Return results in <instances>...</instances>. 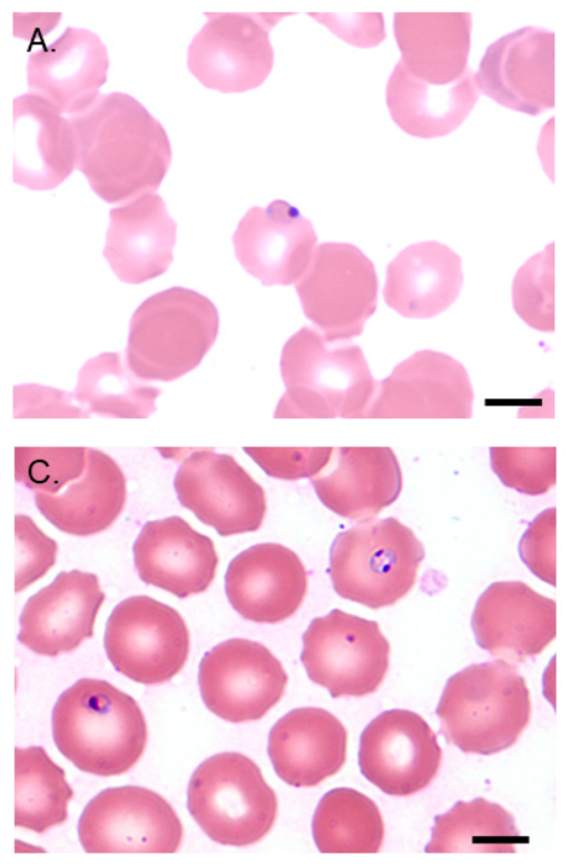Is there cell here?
<instances>
[{
    "label": "cell",
    "instance_id": "cell-1",
    "mask_svg": "<svg viewBox=\"0 0 570 865\" xmlns=\"http://www.w3.org/2000/svg\"><path fill=\"white\" fill-rule=\"evenodd\" d=\"M76 134L77 168L109 204L156 193L171 161L169 137L137 99L124 92L100 95L69 118Z\"/></svg>",
    "mask_w": 570,
    "mask_h": 865
},
{
    "label": "cell",
    "instance_id": "cell-2",
    "mask_svg": "<svg viewBox=\"0 0 570 865\" xmlns=\"http://www.w3.org/2000/svg\"><path fill=\"white\" fill-rule=\"evenodd\" d=\"M58 750L97 776L129 770L141 757L147 725L136 700L110 682L82 678L57 699L51 715Z\"/></svg>",
    "mask_w": 570,
    "mask_h": 865
},
{
    "label": "cell",
    "instance_id": "cell-3",
    "mask_svg": "<svg viewBox=\"0 0 570 865\" xmlns=\"http://www.w3.org/2000/svg\"><path fill=\"white\" fill-rule=\"evenodd\" d=\"M335 343L311 326L287 340L279 362L286 391L276 419L366 417L377 381L360 346Z\"/></svg>",
    "mask_w": 570,
    "mask_h": 865
},
{
    "label": "cell",
    "instance_id": "cell-4",
    "mask_svg": "<svg viewBox=\"0 0 570 865\" xmlns=\"http://www.w3.org/2000/svg\"><path fill=\"white\" fill-rule=\"evenodd\" d=\"M531 709L525 679L511 662L497 659L451 676L435 714L449 744L466 754L492 755L519 739Z\"/></svg>",
    "mask_w": 570,
    "mask_h": 865
},
{
    "label": "cell",
    "instance_id": "cell-5",
    "mask_svg": "<svg viewBox=\"0 0 570 865\" xmlns=\"http://www.w3.org/2000/svg\"><path fill=\"white\" fill-rule=\"evenodd\" d=\"M219 314L205 295L174 286L134 312L126 363L142 381H173L194 370L216 341Z\"/></svg>",
    "mask_w": 570,
    "mask_h": 865
},
{
    "label": "cell",
    "instance_id": "cell-6",
    "mask_svg": "<svg viewBox=\"0 0 570 865\" xmlns=\"http://www.w3.org/2000/svg\"><path fill=\"white\" fill-rule=\"evenodd\" d=\"M423 558V545L399 520L366 519L335 537L327 573L340 597L379 609L412 589Z\"/></svg>",
    "mask_w": 570,
    "mask_h": 865
},
{
    "label": "cell",
    "instance_id": "cell-7",
    "mask_svg": "<svg viewBox=\"0 0 570 865\" xmlns=\"http://www.w3.org/2000/svg\"><path fill=\"white\" fill-rule=\"evenodd\" d=\"M187 808L210 839L240 847L257 843L272 829L277 797L249 757L225 751L194 770Z\"/></svg>",
    "mask_w": 570,
    "mask_h": 865
},
{
    "label": "cell",
    "instance_id": "cell-8",
    "mask_svg": "<svg viewBox=\"0 0 570 865\" xmlns=\"http://www.w3.org/2000/svg\"><path fill=\"white\" fill-rule=\"evenodd\" d=\"M377 275L355 245L327 242L316 246L295 289L305 316L328 342L363 333L377 305Z\"/></svg>",
    "mask_w": 570,
    "mask_h": 865
},
{
    "label": "cell",
    "instance_id": "cell-9",
    "mask_svg": "<svg viewBox=\"0 0 570 865\" xmlns=\"http://www.w3.org/2000/svg\"><path fill=\"white\" fill-rule=\"evenodd\" d=\"M302 640L307 677L333 698L372 694L387 672L390 643L375 620L335 608L314 618Z\"/></svg>",
    "mask_w": 570,
    "mask_h": 865
},
{
    "label": "cell",
    "instance_id": "cell-10",
    "mask_svg": "<svg viewBox=\"0 0 570 865\" xmlns=\"http://www.w3.org/2000/svg\"><path fill=\"white\" fill-rule=\"evenodd\" d=\"M104 646L112 667L135 682L157 685L180 671L189 653L187 626L173 607L132 596L110 612Z\"/></svg>",
    "mask_w": 570,
    "mask_h": 865
},
{
    "label": "cell",
    "instance_id": "cell-11",
    "mask_svg": "<svg viewBox=\"0 0 570 865\" xmlns=\"http://www.w3.org/2000/svg\"><path fill=\"white\" fill-rule=\"evenodd\" d=\"M187 49V68L204 87L239 94L259 87L274 63L269 30L291 13L206 12Z\"/></svg>",
    "mask_w": 570,
    "mask_h": 865
},
{
    "label": "cell",
    "instance_id": "cell-12",
    "mask_svg": "<svg viewBox=\"0 0 570 865\" xmlns=\"http://www.w3.org/2000/svg\"><path fill=\"white\" fill-rule=\"evenodd\" d=\"M183 834L171 805L140 786L101 790L78 820V837L86 853H175Z\"/></svg>",
    "mask_w": 570,
    "mask_h": 865
},
{
    "label": "cell",
    "instance_id": "cell-13",
    "mask_svg": "<svg viewBox=\"0 0 570 865\" xmlns=\"http://www.w3.org/2000/svg\"><path fill=\"white\" fill-rule=\"evenodd\" d=\"M287 675L264 645L227 639L203 656L198 668L202 699L212 712L230 723L261 719L282 698Z\"/></svg>",
    "mask_w": 570,
    "mask_h": 865
},
{
    "label": "cell",
    "instance_id": "cell-14",
    "mask_svg": "<svg viewBox=\"0 0 570 865\" xmlns=\"http://www.w3.org/2000/svg\"><path fill=\"white\" fill-rule=\"evenodd\" d=\"M174 488L180 504L220 537L253 532L263 523L264 489L229 454L191 451L176 472Z\"/></svg>",
    "mask_w": 570,
    "mask_h": 865
},
{
    "label": "cell",
    "instance_id": "cell-15",
    "mask_svg": "<svg viewBox=\"0 0 570 865\" xmlns=\"http://www.w3.org/2000/svg\"><path fill=\"white\" fill-rule=\"evenodd\" d=\"M441 758L435 734L419 714L407 709L381 712L360 737L362 775L391 796H410L425 788Z\"/></svg>",
    "mask_w": 570,
    "mask_h": 865
},
{
    "label": "cell",
    "instance_id": "cell-16",
    "mask_svg": "<svg viewBox=\"0 0 570 865\" xmlns=\"http://www.w3.org/2000/svg\"><path fill=\"white\" fill-rule=\"evenodd\" d=\"M473 396L462 363L445 353L421 350L377 382L366 417L469 419Z\"/></svg>",
    "mask_w": 570,
    "mask_h": 865
},
{
    "label": "cell",
    "instance_id": "cell-17",
    "mask_svg": "<svg viewBox=\"0 0 570 865\" xmlns=\"http://www.w3.org/2000/svg\"><path fill=\"white\" fill-rule=\"evenodd\" d=\"M476 645L491 656L523 662L557 635V604L522 581H495L479 596L471 617Z\"/></svg>",
    "mask_w": 570,
    "mask_h": 865
},
{
    "label": "cell",
    "instance_id": "cell-18",
    "mask_svg": "<svg viewBox=\"0 0 570 865\" xmlns=\"http://www.w3.org/2000/svg\"><path fill=\"white\" fill-rule=\"evenodd\" d=\"M485 96L531 116L554 107V33L527 27L490 45L474 73Z\"/></svg>",
    "mask_w": 570,
    "mask_h": 865
},
{
    "label": "cell",
    "instance_id": "cell-19",
    "mask_svg": "<svg viewBox=\"0 0 570 865\" xmlns=\"http://www.w3.org/2000/svg\"><path fill=\"white\" fill-rule=\"evenodd\" d=\"M316 243L311 220L282 199L249 208L233 235L238 263L265 286L296 284L312 262Z\"/></svg>",
    "mask_w": 570,
    "mask_h": 865
},
{
    "label": "cell",
    "instance_id": "cell-20",
    "mask_svg": "<svg viewBox=\"0 0 570 865\" xmlns=\"http://www.w3.org/2000/svg\"><path fill=\"white\" fill-rule=\"evenodd\" d=\"M308 584L306 569L289 548L274 542L252 545L228 563L225 592L246 620L277 623L302 604Z\"/></svg>",
    "mask_w": 570,
    "mask_h": 865
},
{
    "label": "cell",
    "instance_id": "cell-21",
    "mask_svg": "<svg viewBox=\"0 0 570 865\" xmlns=\"http://www.w3.org/2000/svg\"><path fill=\"white\" fill-rule=\"evenodd\" d=\"M104 600L95 573L61 571L24 603L18 641L42 656L70 652L92 637Z\"/></svg>",
    "mask_w": 570,
    "mask_h": 865
},
{
    "label": "cell",
    "instance_id": "cell-22",
    "mask_svg": "<svg viewBox=\"0 0 570 865\" xmlns=\"http://www.w3.org/2000/svg\"><path fill=\"white\" fill-rule=\"evenodd\" d=\"M109 57L98 35L68 27L53 42L33 52L27 62L29 92L62 115L75 116L90 107L107 81Z\"/></svg>",
    "mask_w": 570,
    "mask_h": 865
},
{
    "label": "cell",
    "instance_id": "cell-23",
    "mask_svg": "<svg viewBox=\"0 0 570 865\" xmlns=\"http://www.w3.org/2000/svg\"><path fill=\"white\" fill-rule=\"evenodd\" d=\"M73 126L46 99L23 94L12 101V180L30 190L58 187L77 168Z\"/></svg>",
    "mask_w": 570,
    "mask_h": 865
},
{
    "label": "cell",
    "instance_id": "cell-24",
    "mask_svg": "<svg viewBox=\"0 0 570 865\" xmlns=\"http://www.w3.org/2000/svg\"><path fill=\"white\" fill-rule=\"evenodd\" d=\"M132 554L141 581L180 599L204 592L218 564L213 540L178 515L147 521Z\"/></svg>",
    "mask_w": 570,
    "mask_h": 865
},
{
    "label": "cell",
    "instance_id": "cell-25",
    "mask_svg": "<svg viewBox=\"0 0 570 865\" xmlns=\"http://www.w3.org/2000/svg\"><path fill=\"white\" fill-rule=\"evenodd\" d=\"M177 223L157 193H147L109 212L104 257L124 283L163 275L174 259Z\"/></svg>",
    "mask_w": 570,
    "mask_h": 865
},
{
    "label": "cell",
    "instance_id": "cell-26",
    "mask_svg": "<svg viewBox=\"0 0 570 865\" xmlns=\"http://www.w3.org/2000/svg\"><path fill=\"white\" fill-rule=\"evenodd\" d=\"M347 731L330 711L294 708L268 735L267 754L276 775L294 787H313L335 775L346 759Z\"/></svg>",
    "mask_w": 570,
    "mask_h": 865
},
{
    "label": "cell",
    "instance_id": "cell-27",
    "mask_svg": "<svg viewBox=\"0 0 570 865\" xmlns=\"http://www.w3.org/2000/svg\"><path fill=\"white\" fill-rule=\"evenodd\" d=\"M463 283L461 257L436 240L412 244L386 267L383 297L406 318H431L451 306Z\"/></svg>",
    "mask_w": 570,
    "mask_h": 865
},
{
    "label": "cell",
    "instance_id": "cell-28",
    "mask_svg": "<svg viewBox=\"0 0 570 865\" xmlns=\"http://www.w3.org/2000/svg\"><path fill=\"white\" fill-rule=\"evenodd\" d=\"M320 501L335 514L366 520L392 504L402 490L397 458L387 446L338 448L336 466L311 478Z\"/></svg>",
    "mask_w": 570,
    "mask_h": 865
},
{
    "label": "cell",
    "instance_id": "cell-29",
    "mask_svg": "<svg viewBox=\"0 0 570 865\" xmlns=\"http://www.w3.org/2000/svg\"><path fill=\"white\" fill-rule=\"evenodd\" d=\"M126 501V479L107 453L88 449L87 465L61 492L35 493L40 513L62 532L86 537L109 528Z\"/></svg>",
    "mask_w": 570,
    "mask_h": 865
},
{
    "label": "cell",
    "instance_id": "cell-30",
    "mask_svg": "<svg viewBox=\"0 0 570 865\" xmlns=\"http://www.w3.org/2000/svg\"><path fill=\"white\" fill-rule=\"evenodd\" d=\"M471 27L468 12H397L393 28L400 60L428 83L455 82L468 71Z\"/></svg>",
    "mask_w": 570,
    "mask_h": 865
},
{
    "label": "cell",
    "instance_id": "cell-31",
    "mask_svg": "<svg viewBox=\"0 0 570 865\" xmlns=\"http://www.w3.org/2000/svg\"><path fill=\"white\" fill-rule=\"evenodd\" d=\"M470 70L455 82L431 85L411 75L400 60L386 85V105L393 121L406 134L431 139L455 130L478 100Z\"/></svg>",
    "mask_w": 570,
    "mask_h": 865
},
{
    "label": "cell",
    "instance_id": "cell-32",
    "mask_svg": "<svg viewBox=\"0 0 570 865\" xmlns=\"http://www.w3.org/2000/svg\"><path fill=\"white\" fill-rule=\"evenodd\" d=\"M522 836L514 818L501 805L483 797L459 800L452 808L434 817L431 839L425 853H515Z\"/></svg>",
    "mask_w": 570,
    "mask_h": 865
},
{
    "label": "cell",
    "instance_id": "cell-33",
    "mask_svg": "<svg viewBox=\"0 0 570 865\" xmlns=\"http://www.w3.org/2000/svg\"><path fill=\"white\" fill-rule=\"evenodd\" d=\"M312 834L321 853H377L384 823L376 804L348 787L325 793L312 819Z\"/></svg>",
    "mask_w": 570,
    "mask_h": 865
},
{
    "label": "cell",
    "instance_id": "cell-34",
    "mask_svg": "<svg viewBox=\"0 0 570 865\" xmlns=\"http://www.w3.org/2000/svg\"><path fill=\"white\" fill-rule=\"evenodd\" d=\"M14 779L16 827L42 834L67 819L72 788L41 746L14 748Z\"/></svg>",
    "mask_w": 570,
    "mask_h": 865
},
{
    "label": "cell",
    "instance_id": "cell-35",
    "mask_svg": "<svg viewBox=\"0 0 570 865\" xmlns=\"http://www.w3.org/2000/svg\"><path fill=\"white\" fill-rule=\"evenodd\" d=\"M140 380L118 353H101L83 364L72 394L89 412L144 419L155 411L160 390Z\"/></svg>",
    "mask_w": 570,
    "mask_h": 865
},
{
    "label": "cell",
    "instance_id": "cell-36",
    "mask_svg": "<svg viewBox=\"0 0 570 865\" xmlns=\"http://www.w3.org/2000/svg\"><path fill=\"white\" fill-rule=\"evenodd\" d=\"M88 449L14 448V479L30 490L56 494L81 476L87 465Z\"/></svg>",
    "mask_w": 570,
    "mask_h": 865
},
{
    "label": "cell",
    "instance_id": "cell-37",
    "mask_svg": "<svg viewBox=\"0 0 570 865\" xmlns=\"http://www.w3.org/2000/svg\"><path fill=\"white\" fill-rule=\"evenodd\" d=\"M512 302L517 314L540 332H554V244L528 259L515 274Z\"/></svg>",
    "mask_w": 570,
    "mask_h": 865
},
{
    "label": "cell",
    "instance_id": "cell-38",
    "mask_svg": "<svg viewBox=\"0 0 570 865\" xmlns=\"http://www.w3.org/2000/svg\"><path fill=\"white\" fill-rule=\"evenodd\" d=\"M492 471L507 488L527 495H540L557 480V449L491 446Z\"/></svg>",
    "mask_w": 570,
    "mask_h": 865
},
{
    "label": "cell",
    "instance_id": "cell-39",
    "mask_svg": "<svg viewBox=\"0 0 570 865\" xmlns=\"http://www.w3.org/2000/svg\"><path fill=\"white\" fill-rule=\"evenodd\" d=\"M14 534V591L19 592L45 576L55 564L58 547L28 515L16 514Z\"/></svg>",
    "mask_w": 570,
    "mask_h": 865
},
{
    "label": "cell",
    "instance_id": "cell-40",
    "mask_svg": "<svg viewBox=\"0 0 570 865\" xmlns=\"http://www.w3.org/2000/svg\"><path fill=\"white\" fill-rule=\"evenodd\" d=\"M269 476L283 480L313 478L327 465L333 448H243Z\"/></svg>",
    "mask_w": 570,
    "mask_h": 865
},
{
    "label": "cell",
    "instance_id": "cell-41",
    "mask_svg": "<svg viewBox=\"0 0 570 865\" xmlns=\"http://www.w3.org/2000/svg\"><path fill=\"white\" fill-rule=\"evenodd\" d=\"M519 556L540 580L556 587V508H548L534 517L523 532Z\"/></svg>",
    "mask_w": 570,
    "mask_h": 865
},
{
    "label": "cell",
    "instance_id": "cell-42",
    "mask_svg": "<svg viewBox=\"0 0 570 865\" xmlns=\"http://www.w3.org/2000/svg\"><path fill=\"white\" fill-rule=\"evenodd\" d=\"M73 394L39 384L13 387L14 417H86L72 402Z\"/></svg>",
    "mask_w": 570,
    "mask_h": 865
},
{
    "label": "cell",
    "instance_id": "cell-43",
    "mask_svg": "<svg viewBox=\"0 0 570 865\" xmlns=\"http://www.w3.org/2000/svg\"><path fill=\"white\" fill-rule=\"evenodd\" d=\"M309 17L327 27L345 42L371 48L385 38L384 21L381 13H320L309 12Z\"/></svg>",
    "mask_w": 570,
    "mask_h": 865
}]
</instances>
